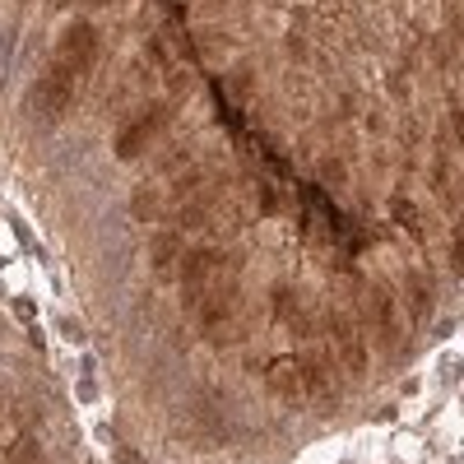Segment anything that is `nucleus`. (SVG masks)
Listing matches in <instances>:
<instances>
[{
  "mask_svg": "<svg viewBox=\"0 0 464 464\" xmlns=\"http://www.w3.org/2000/svg\"><path fill=\"white\" fill-rule=\"evenodd\" d=\"M177 265H181V237L177 232H153L149 237V269L159 279H172Z\"/></svg>",
  "mask_w": 464,
  "mask_h": 464,
  "instance_id": "11",
  "label": "nucleus"
},
{
  "mask_svg": "<svg viewBox=\"0 0 464 464\" xmlns=\"http://www.w3.org/2000/svg\"><path fill=\"white\" fill-rule=\"evenodd\" d=\"M190 163H196V140H177V144H168L159 159H153V172H159V177H177Z\"/></svg>",
  "mask_w": 464,
  "mask_h": 464,
  "instance_id": "12",
  "label": "nucleus"
},
{
  "mask_svg": "<svg viewBox=\"0 0 464 464\" xmlns=\"http://www.w3.org/2000/svg\"><path fill=\"white\" fill-rule=\"evenodd\" d=\"M47 5H52V10H70V5H74V0H47Z\"/></svg>",
  "mask_w": 464,
  "mask_h": 464,
  "instance_id": "19",
  "label": "nucleus"
},
{
  "mask_svg": "<svg viewBox=\"0 0 464 464\" xmlns=\"http://www.w3.org/2000/svg\"><path fill=\"white\" fill-rule=\"evenodd\" d=\"M432 306H437V288H432V279L422 275V269H409V275H404V312L413 316V325L432 321Z\"/></svg>",
  "mask_w": 464,
  "mask_h": 464,
  "instance_id": "9",
  "label": "nucleus"
},
{
  "mask_svg": "<svg viewBox=\"0 0 464 464\" xmlns=\"http://www.w3.org/2000/svg\"><path fill=\"white\" fill-rule=\"evenodd\" d=\"M10 464H43V446H37L33 437L10 441Z\"/></svg>",
  "mask_w": 464,
  "mask_h": 464,
  "instance_id": "14",
  "label": "nucleus"
},
{
  "mask_svg": "<svg viewBox=\"0 0 464 464\" xmlns=\"http://www.w3.org/2000/svg\"><path fill=\"white\" fill-rule=\"evenodd\" d=\"M269 302H275V316H279L284 325L306 312V297H302V288H293V284H275V288H269Z\"/></svg>",
  "mask_w": 464,
  "mask_h": 464,
  "instance_id": "13",
  "label": "nucleus"
},
{
  "mask_svg": "<svg viewBox=\"0 0 464 464\" xmlns=\"http://www.w3.org/2000/svg\"><path fill=\"white\" fill-rule=\"evenodd\" d=\"M10 441H19V422L14 413H0V446H10Z\"/></svg>",
  "mask_w": 464,
  "mask_h": 464,
  "instance_id": "16",
  "label": "nucleus"
},
{
  "mask_svg": "<svg viewBox=\"0 0 464 464\" xmlns=\"http://www.w3.org/2000/svg\"><path fill=\"white\" fill-rule=\"evenodd\" d=\"M19 5H33V0H19Z\"/></svg>",
  "mask_w": 464,
  "mask_h": 464,
  "instance_id": "20",
  "label": "nucleus"
},
{
  "mask_svg": "<svg viewBox=\"0 0 464 464\" xmlns=\"http://www.w3.org/2000/svg\"><path fill=\"white\" fill-rule=\"evenodd\" d=\"M450 275L464 279V227H455V237H450Z\"/></svg>",
  "mask_w": 464,
  "mask_h": 464,
  "instance_id": "15",
  "label": "nucleus"
},
{
  "mask_svg": "<svg viewBox=\"0 0 464 464\" xmlns=\"http://www.w3.org/2000/svg\"><path fill=\"white\" fill-rule=\"evenodd\" d=\"M74 89H80V80H74V74H65L56 61H47L43 70L33 74L24 102H28L33 116H43V121H61V116L70 111V102H74Z\"/></svg>",
  "mask_w": 464,
  "mask_h": 464,
  "instance_id": "3",
  "label": "nucleus"
},
{
  "mask_svg": "<svg viewBox=\"0 0 464 464\" xmlns=\"http://www.w3.org/2000/svg\"><path fill=\"white\" fill-rule=\"evenodd\" d=\"M177 214V200H172V190H163L159 181H140L130 190V218L135 223H163Z\"/></svg>",
  "mask_w": 464,
  "mask_h": 464,
  "instance_id": "8",
  "label": "nucleus"
},
{
  "mask_svg": "<svg viewBox=\"0 0 464 464\" xmlns=\"http://www.w3.org/2000/svg\"><path fill=\"white\" fill-rule=\"evenodd\" d=\"M177 107L181 102H172V98H159V102H149V107H140L130 121H121V130L111 135V153L121 163H135V159H144V153L159 144L168 130H172V116H177Z\"/></svg>",
  "mask_w": 464,
  "mask_h": 464,
  "instance_id": "1",
  "label": "nucleus"
},
{
  "mask_svg": "<svg viewBox=\"0 0 464 464\" xmlns=\"http://www.w3.org/2000/svg\"><path fill=\"white\" fill-rule=\"evenodd\" d=\"M455 130H459V149H464V116L455 111Z\"/></svg>",
  "mask_w": 464,
  "mask_h": 464,
  "instance_id": "18",
  "label": "nucleus"
},
{
  "mask_svg": "<svg viewBox=\"0 0 464 464\" xmlns=\"http://www.w3.org/2000/svg\"><path fill=\"white\" fill-rule=\"evenodd\" d=\"M265 385H269V395L284 400V404H306L312 400V381H306V358L302 353H284L275 362H265Z\"/></svg>",
  "mask_w": 464,
  "mask_h": 464,
  "instance_id": "7",
  "label": "nucleus"
},
{
  "mask_svg": "<svg viewBox=\"0 0 464 464\" xmlns=\"http://www.w3.org/2000/svg\"><path fill=\"white\" fill-rule=\"evenodd\" d=\"M330 353H334V362H339L343 376H367V367H372L367 339H362L358 330H353V334H343V339H330Z\"/></svg>",
  "mask_w": 464,
  "mask_h": 464,
  "instance_id": "10",
  "label": "nucleus"
},
{
  "mask_svg": "<svg viewBox=\"0 0 464 464\" xmlns=\"http://www.w3.org/2000/svg\"><path fill=\"white\" fill-rule=\"evenodd\" d=\"M237 306H242V279H237V265H227V269H218V275H214L205 302L196 306V325H200V334H205L209 325L227 321V316H237Z\"/></svg>",
  "mask_w": 464,
  "mask_h": 464,
  "instance_id": "6",
  "label": "nucleus"
},
{
  "mask_svg": "<svg viewBox=\"0 0 464 464\" xmlns=\"http://www.w3.org/2000/svg\"><path fill=\"white\" fill-rule=\"evenodd\" d=\"M89 10H107V5H116V0H84Z\"/></svg>",
  "mask_w": 464,
  "mask_h": 464,
  "instance_id": "17",
  "label": "nucleus"
},
{
  "mask_svg": "<svg viewBox=\"0 0 464 464\" xmlns=\"http://www.w3.org/2000/svg\"><path fill=\"white\" fill-rule=\"evenodd\" d=\"M227 265H232V256L218 251V246H190V251H181V265H177V297H181V306H186L190 316H196V306L205 302L214 275H218V269H227Z\"/></svg>",
  "mask_w": 464,
  "mask_h": 464,
  "instance_id": "2",
  "label": "nucleus"
},
{
  "mask_svg": "<svg viewBox=\"0 0 464 464\" xmlns=\"http://www.w3.org/2000/svg\"><path fill=\"white\" fill-rule=\"evenodd\" d=\"M358 321L362 330L376 339V343H391L395 330H400V306H395V293L391 284H367L362 297H358Z\"/></svg>",
  "mask_w": 464,
  "mask_h": 464,
  "instance_id": "5",
  "label": "nucleus"
},
{
  "mask_svg": "<svg viewBox=\"0 0 464 464\" xmlns=\"http://www.w3.org/2000/svg\"><path fill=\"white\" fill-rule=\"evenodd\" d=\"M52 61H56L65 74H74V80H84V74L98 65V28H93L89 19H74V24H65V33L56 37V52H52Z\"/></svg>",
  "mask_w": 464,
  "mask_h": 464,
  "instance_id": "4",
  "label": "nucleus"
}]
</instances>
